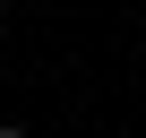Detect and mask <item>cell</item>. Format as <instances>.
I'll list each match as a JSON object with an SVG mask.
<instances>
[{"instance_id":"1","label":"cell","mask_w":146,"mask_h":138,"mask_svg":"<svg viewBox=\"0 0 146 138\" xmlns=\"http://www.w3.org/2000/svg\"><path fill=\"white\" fill-rule=\"evenodd\" d=\"M0 138H26V129H17V121H0Z\"/></svg>"}]
</instances>
